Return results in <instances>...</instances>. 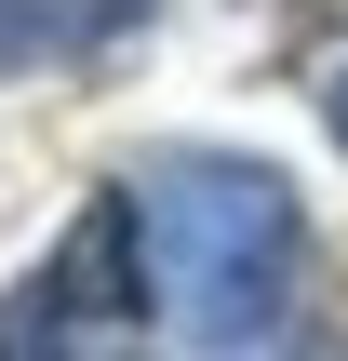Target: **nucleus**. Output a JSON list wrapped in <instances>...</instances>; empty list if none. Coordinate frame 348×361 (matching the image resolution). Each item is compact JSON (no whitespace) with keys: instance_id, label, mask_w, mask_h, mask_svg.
Returning a JSON list of instances; mask_svg holds the SVG:
<instances>
[{"instance_id":"nucleus-1","label":"nucleus","mask_w":348,"mask_h":361,"mask_svg":"<svg viewBox=\"0 0 348 361\" xmlns=\"http://www.w3.org/2000/svg\"><path fill=\"white\" fill-rule=\"evenodd\" d=\"M134 201V268H148V308L161 335L201 361H241L282 335L295 308V268H308V201L282 161L255 147H161L121 174Z\"/></svg>"},{"instance_id":"nucleus-2","label":"nucleus","mask_w":348,"mask_h":361,"mask_svg":"<svg viewBox=\"0 0 348 361\" xmlns=\"http://www.w3.org/2000/svg\"><path fill=\"white\" fill-rule=\"evenodd\" d=\"M161 0H0V80H27V67H80V54H107V40H134Z\"/></svg>"},{"instance_id":"nucleus-3","label":"nucleus","mask_w":348,"mask_h":361,"mask_svg":"<svg viewBox=\"0 0 348 361\" xmlns=\"http://www.w3.org/2000/svg\"><path fill=\"white\" fill-rule=\"evenodd\" d=\"M335 147H348V80H335Z\"/></svg>"}]
</instances>
